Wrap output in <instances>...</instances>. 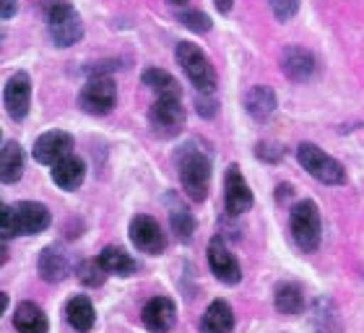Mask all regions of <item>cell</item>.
<instances>
[{
  "label": "cell",
  "instance_id": "cell-35",
  "mask_svg": "<svg viewBox=\"0 0 364 333\" xmlns=\"http://www.w3.org/2000/svg\"><path fill=\"white\" fill-rule=\"evenodd\" d=\"M213 6L219 8L221 14H229V11H232V6H235V0H213Z\"/></svg>",
  "mask_w": 364,
  "mask_h": 333
},
{
  "label": "cell",
  "instance_id": "cell-11",
  "mask_svg": "<svg viewBox=\"0 0 364 333\" xmlns=\"http://www.w3.org/2000/svg\"><path fill=\"white\" fill-rule=\"evenodd\" d=\"M3 105H6V112L16 122L26 120L31 107V78L26 70H16L14 76L6 81V86H3Z\"/></svg>",
  "mask_w": 364,
  "mask_h": 333
},
{
  "label": "cell",
  "instance_id": "cell-25",
  "mask_svg": "<svg viewBox=\"0 0 364 333\" xmlns=\"http://www.w3.org/2000/svg\"><path fill=\"white\" fill-rule=\"evenodd\" d=\"M141 83L146 89L154 91L156 99H180L182 97V86L169 70L161 68H146L144 76H141Z\"/></svg>",
  "mask_w": 364,
  "mask_h": 333
},
{
  "label": "cell",
  "instance_id": "cell-10",
  "mask_svg": "<svg viewBox=\"0 0 364 333\" xmlns=\"http://www.w3.org/2000/svg\"><path fill=\"white\" fill-rule=\"evenodd\" d=\"M255 204L252 190L245 180L240 164H229L227 174H224V206H227L229 216H242L247 213Z\"/></svg>",
  "mask_w": 364,
  "mask_h": 333
},
{
  "label": "cell",
  "instance_id": "cell-34",
  "mask_svg": "<svg viewBox=\"0 0 364 333\" xmlns=\"http://www.w3.org/2000/svg\"><path fill=\"white\" fill-rule=\"evenodd\" d=\"M16 11H18V0H3V6H0V18L8 21V18H14Z\"/></svg>",
  "mask_w": 364,
  "mask_h": 333
},
{
  "label": "cell",
  "instance_id": "cell-3",
  "mask_svg": "<svg viewBox=\"0 0 364 333\" xmlns=\"http://www.w3.org/2000/svg\"><path fill=\"white\" fill-rule=\"evenodd\" d=\"M289 232L291 240L302 253H315L323 240V219H320V208L315 201L304 198L299 204L291 206L289 211Z\"/></svg>",
  "mask_w": 364,
  "mask_h": 333
},
{
  "label": "cell",
  "instance_id": "cell-23",
  "mask_svg": "<svg viewBox=\"0 0 364 333\" xmlns=\"http://www.w3.org/2000/svg\"><path fill=\"white\" fill-rule=\"evenodd\" d=\"M273 305L281 315H302L304 307H307V300H304V289L296 284V281H281L276 292H273Z\"/></svg>",
  "mask_w": 364,
  "mask_h": 333
},
{
  "label": "cell",
  "instance_id": "cell-20",
  "mask_svg": "<svg viewBox=\"0 0 364 333\" xmlns=\"http://www.w3.org/2000/svg\"><path fill=\"white\" fill-rule=\"evenodd\" d=\"M99 263L105 265V271L109 273V276H120V279H130V276L141 273V263H138L130 253L117 248V245H107V248L99 253Z\"/></svg>",
  "mask_w": 364,
  "mask_h": 333
},
{
  "label": "cell",
  "instance_id": "cell-22",
  "mask_svg": "<svg viewBox=\"0 0 364 333\" xmlns=\"http://www.w3.org/2000/svg\"><path fill=\"white\" fill-rule=\"evenodd\" d=\"M200 331L203 333H232L235 331V310L227 300H213L205 307L200 318Z\"/></svg>",
  "mask_w": 364,
  "mask_h": 333
},
{
  "label": "cell",
  "instance_id": "cell-16",
  "mask_svg": "<svg viewBox=\"0 0 364 333\" xmlns=\"http://www.w3.org/2000/svg\"><path fill=\"white\" fill-rule=\"evenodd\" d=\"M37 271L47 284H60L70 273V260L60 245H47L37 258Z\"/></svg>",
  "mask_w": 364,
  "mask_h": 333
},
{
  "label": "cell",
  "instance_id": "cell-36",
  "mask_svg": "<svg viewBox=\"0 0 364 333\" xmlns=\"http://www.w3.org/2000/svg\"><path fill=\"white\" fill-rule=\"evenodd\" d=\"M8 260V245L3 243V248H0V263H6Z\"/></svg>",
  "mask_w": 364,
  "mask_h": 333
},
{
  "label": "cell",
  "instance_id": "cell-13",
  "mask_svg": "<svg viewBox=\"0 0 364 333\" xmlns=\"http://www.w3.org/2000/svg\"><path fill=\"white\" fill-rule=\"evenodd\" d=\"M14 216H16V232L21 237L42 235L53 224L50 208L45 204H37V201H18L14 206Z\"/></svg>",
  "mask_w": 364,
  "mask_h": 333
},
{
  "label": "cell",
  "instance_id": "cell-29",
  "mask_svg": "<svg viewBox=\"0 0 364 333\" xmlns=\"http://www.w3.org/2000/svg\"><path fill=\"white\" fill-rule=\"evenodd\" d=\"M180 23L185 29L196 31V34H205V31H211V16L203 14V11H193V8H185L177 14Z\"/></svg>",
  "mask_w": 364,
  "mask_h": 333
},
{
  "label": "cell",
  "instance_id": "cell-28",
  "mask_svg": "<svg viewBox=\"0 0 364 333\" xmlns=\"http://www.w3.org/2000/svg\"><path fill=\"white\" fill-rule=\"evenodd\" d=\"M78 281L84 284V287H89V289H97V287H102L107 281V276L109 273L105 271V265L99 263V258H91V260H84V263L78 265Z\"/></svg>",
  "mask_w": 364,
  "mask_h": 333
},
{
  "label": "cell",
  "instance_id": "cell-9",
  "mask_svg": "<svg viewBox=\"0 0 364 333\" xmlns=\"http://www.w3.org/2000/svg\"><path fill=\"white\" fill-rule=\"evenodd\" d=\"M208 268L221 284H227V287H237L240 281H242V265L237 260V255L232 250L227 248L224 243V237L216 235L208 243Z\"/></svg>",
  "mask_w": 364,
  "mask_h": 333
},
{
  "label": "cell",
  "instance_id": "cell-6",
  "mask_svg": "<svg viewBox=\"0 0 364 333\" xmlns=\"http://www.w3.org/2000/svg\"><path fill=\"white\" fill-rule=\"evenodd\" d=\"M78 107L86 115L105 117L117 107V83L109 76H91L78 91Z\"/></svg>",
  "mask_w": 364,
  "mask_h": 333
},
{
  "label": "cell",
  "instance_id": "cell-8",
  "mask_svg": "<svg viewBox=\"0 0 364 333\" xmlns=\"http://www.w3.org/2000/svg\"><path fill=\"white\" fill-rule=\"evenodd\" d=\"M128 237L133 248L138 253H146V255H161L164 250H167V235H164V229L161 224L154 216L149 213H136L133 219H130V227H128Z\"/></svg>",
  "mask_w": 364,
  "mask_h": 333
},
{
  "label": "cell",
  "instance_id": "cell-32",
  "mask_svg": "<svg viewBox=\"0 0 364 333\" xmlns=\"http://www.w3.org/2000/svg\"><path fill=\"white\" fill-rule=\"evenodd\" d=\"M299 3H302V0H271V11L279 21H289V18L296 16Z\"/></svg>",
  "mask_w": 364,
  "mask_h": 333
},
{
  "label": "cell",
  "instance_id": "cell-4",
  "mask_svg": "<svg viewBox=\"0 0 364 333\" xmlns=\"http://www.w3.org/2000/svg\"><path fill=\"white\" fill-rule=\"evenodd\" d=\"M175 60H177V65L185 70L188 81L198 89V94H213V91H216V83H219L216 68H213L211 60H208V55L198 45H193V42H180L175 50Z\"/></svg>",
  "mask_w": 364,
  "mask_h": 333
},
{
  "label": "cell",
  "instance_id": "cell-17",
  "mask_svg": "<svg viewBox=\"0 0 364 333\" xmlns=\"http://www.w3.org/2000/svg\"><path fill=\"white\" fill-rule=\"evenodd\" d=\"M50 180L60 190H65V193H73L86 180V162L81 157H76V154H70V157L60 159L50 169Z\"/></svg>",
  "mask_w": 364,
  "mask_h": 333
},
{
  "label": "cell",
  "instance_id": "cell-5",
  "mask_svg": "<svg viewBox=\"0 0 364 333\" xmlns=\"http://www.w3.org/2000/svg\"><path fill=\"white\" fill-rule=\"evenodd\" d=\"M296 162H299L304 172L315 177L318 182H323V185H346V180H349L341 162L323 152L318 144L304 141V144L296 146Z\"/></svg>",
  "mask_w": 364,
  "mask_h": 333
},
{
  "label": "cell",
  "instance_id": "cell-15",
  "mask_svg": "<svg viewBox=\"0 0 364 333\" xmlns=\"http://www.w3.org/2000/svg\"><path fill=\"white\" fill-rule=\"evenodd\" d=\"M141 320L151 333H169L177 323V305L169 297H151L141 310Z\"/></svg>",
  "mask_w": 364,
  "mask_h": 333
},
{
  "label": "cell",
  "instance_id": "cell-24",
  "mask_svg": "<svg viewBox=\"0 0 364 333\" xmlns=\"http://www.w3.org/2000/svg\"><path fill=\"white\" fill-rule=\"evenodd\" d=\"M14 328L18 333H47L50 331V320L45 310L37 302H18L14 312Z\"/></svg>",
  "mask_w": 364,
  "mask_h": 333
},
{
  "label": "cell",
  "instance_id": "cell-2",
  "mask_svg": "<svg viewBox=\"0 0 364 333\" xmlns=\"http://www.w3.org/2000/svg\"><path fill=\"white\" fill-rule=\"evenodd\" d=\"M42 14L47 21V34L58 47H73L84 37L81 16L70 0H42Z\"/></svg>",
  "mask_w": 364,
  "mask_h": 333
},
{
  "label": "cell",
  "instance_id": "cell-33",
  "mask_svg": "<svg viewBox=\"0 0 364 333\" xmlns=\"http://www.w3.org/2000/svg\"><path fill=\"white\" fill-rule=\"evenodd\" d=\"M196 110L200 117H216L219 115V102L213 99V94H198L196 97Z\"/></svg>",
  "mask_w": 364,
  "mask_h": 333
},
{
  "label": "cell",
  "instance_id": "cell-31",
  "mask_svg": "<svg viewBox=\"0 0 364 333\" xmlns=\"http://www.w3.org/2000/svg\"><path fill=\"white\" fill-rule=\"evenodd\" d=\"M16 216H14V206L3 204L0 206V237H3V243H8L11 237H16Z\"/></svg>",
  "mask_w": 364,
  "mask_h": 333
},
{
  "label": "cell",
  "instance_id": "cell-26",
  "mask_svg": "<svg viewBox=\"0 0 364 333\" xmlns=\"http://www.w3.org/2000/svg\"><path fill=\"white\" fill-rule=\"evenodd\" d=\"M167 201H169V227H172V232H175V237L180 243H190L198 227L196 216H193V211H190L188 206L175 204V196H169Z\"/></svg>",
  "mask_w": 364,
  "mask_h": 333
},
{
  "label": "cell",
  "instance_id": "cell-18",
  "mask_svg": "<svg viewBox=\"0 0 364 333\" xmlns=\"http://www.w3.org/2000/svg\"><path fill=\"white\" fill-rule=\"evenodd\" d=\"M276 107H279V99H276V91L271 86H252L247 94H245V110L250 115L255 122H268L276 112Z\"/></svg>",
  "mask_w": 364,
  "mask_h": 333
},
{
  "label": "cell",
  "instance_id": "cell-12",
  "mask_svg": "<svg viewBox=\"0 0 364 333\" xmlns=\"http://www.w3.org/2000/svg\"><path fill=\"white\" fill-rule=\"evenodd\" d=\"M70 154H73V136L65 130H47L34 141V149H31V157L45 166H55Z\"/></svg>",
  "mask_w": 364,
  "mask_h": 333
},
{
  "label": "cell",
  "instance_id": "cell-21",
  "mask_svg": "<svg viewBox=\"0 0 364 333\" xmlns=\"http://www.w3.org/2000/svg\"><path fill=\"white\" fill-rule=\"evenodd\" d=\"M65 320L68 326L76 333H91L97 326V310H94V302H91L86 295L70 297L65 302Z\"/></svg>",
  "mask_w": 364,
  "mask_h": 333
},
{
  "label": "cell",
  "instance_id": "cell-37",
  "mask_svg": "<svg viewBox=\"0 0 364 333\" xmlns=\"http://www.w3.org/2000/svg\"><path fill=\"white\" fill-rule=\"evenodd\" d=\"M169 3H175V6H185L188 0H169Z\"/></svg>",
  "mask_w": 364,
  "mask_h": 333
},
{
  "label": "cell",
  "instance_id": "cell-14",
  "mask_svg": "<svg viewBox=\"0 0 364 333\" xmlns=\"http://www.w3.org/2000/svg\"><path fill=\"white\" fill-rule=\"evenodd\" d=\"M281 73L294 83H304L310 81L315 73H318V60L310 50H304L299 45H289L284 47L281 53Z\"/></svg>",
  "mask_w": 364,
  "mask_h": 333
},
{
  "label": "cell",
  "instance_id": "cell-27",
  "mask_svg": "<svg viewBox=\"0 0 364 333\" xmlns=\"http://www.w3.org/2000/svg\"><path fill=\"white\" fill-rule=\"evenodd\" d=\"M315 323L320 333H341V320L331 300H318L315 305Z\"/></svg>",
  "mask_w": 364,
  "mask_h": 333
},
{
  "label": "cell",
  "instance_id": "cell-7",
  "mask_svg": "<svg viewBox=\"0 0 364 333\" xmlns=\"http://www.w3.org/2000/svg\"><path fill=\"white\" fill-rule=\"evenodd\" d=\"M149 128L151 136L161 141L180 136L185 128V107L180 99H156L149 107Z\"/></svg>",
  "mask_w": 364,
  "mask_h": 333
},
{
  "label": "cell",
  "instance_id": "cell-30",
  "mask_svg": "<svg viewBox=\"0 0 364 333\" xmlns=\"http://www.w3.org/2000/svg\"><path fill=\"white\" fill-rule=\"evenodd\" d=\"M284 154H287V149L281 144H273V141H260V144L255 146V157H258L260 162H266V164H279V162L284 159Z\"/></svg>",
  "mask_w": 364,
  "mask_h": 333
},
{
  "label": "cell",
  "instance_id": "cell-19",
  "mask_svg": "<svg viewBox=\"0 0 364 333\" xmlns=\"http://www.w3.org/2000/svg\"><path fill=\"white\" fill-rule=\"evenodd\" d=\"M26 169V154L18 141H3L0 149V180L3 185H16Z\"/></svg>",
  "mask_w": 364,
  "mask_h": 333
},
{
  "label": "cell",
  "instance_id": "cell-1",
  "mask_svg": "<svg viewBox=\"0 0 364 333\" xmlns=\"http://www.w3.org/2000/svg\"><path fill=\"white\" fill-rule=\"evenodd\" d=\"M175 166L180 174L182 193L193 201V204H203L208 198L211 188V154L205 152L198 138H190L175 152Z\"/></svg>",
  "mask_w": 364,
  "mask_h": 333
}]
</instances>
